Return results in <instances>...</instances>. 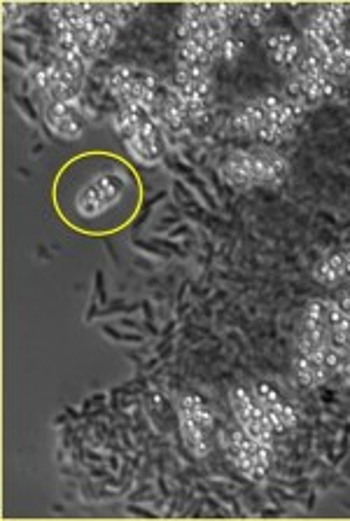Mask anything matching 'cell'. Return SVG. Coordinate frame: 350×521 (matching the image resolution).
Masks as SVG:
<instances>
[{"instance_id": "15", "label": "cell", "mask_w": 350, "mask_h": 521, "mask_svg": "<svg viewBox=\"0 0 350 521\" xmlns=\"http://www.w3.org/2000/svg\"><path fill=\"white\" fill-rule=\"evenodd\" d=\"M213 54L208 50H203L201 45L194 43H180L178 50V71L185 73H199V75H208V68L213 64Z\"/></svg>"}, {"instance_id": "13", "label": "cell", "mask_w": 350, "mask_h": 521, "mask_svg": "<svg viewBox=\"0 0 350 521\" xmlns=\"http://www.w3.org/2000/svg\"><path fill=\"white\" fill-rule=\"evenodd\" d=\"M315 281L322 286H336V283L350 281V250H336L322 257L313 269Z\"/></svg>"}, {"instance_id": "8", "label": "cell", "mask_w": 350, "mask_h": 521, "mask_svg": "<svg viewBox=\"0 0 350 521\" xmlns=\"http://www.w3.org/2000/svg\"><path fill=\"white\" fill-rule=\"evenodd\" d=\"M229 402H231V409H234L236 421L241 423L245 433H248L255 442L264 444L266 449H271L273 430L269 426V421H266L264 412L255 402V398H252L248 391H243V388H234L229 395Z\"/></svg>"}, {"instance_id": "18", "label": "cell", "mask_w": 350, "mask_h": 521, "mask_svg": "<svg viewBox=\"0 0 350 521\" xmlns=\"http://www.w3.org/2000/svg\"><path fill=\"white\" fill-rule=\"evenodd\" d=\"M24 5L19 3H3V26L7 29L10 24H17L21 15H24Z\"/></svg>"}, {"instance_id": "14", "label": "cell", "mask_w": 350, "mask_h": 521, "mask_svg": "<svg viewBox=\"0 0 350 521\" xmlns=\"http://www.w3.org/2000/svg\"><path fill=\"white\" fill-rule=\"evenodd\" d=\"M327 339L336 349L348 351L350 346V316L339 307V302L329 300L327 311Z\"/></svg>"}, {"instance_id": "1", "label": "cell", "mask_w": 350, "mask_h": 521, "mask_svg": "<svg viewBox=\"0 0 350 521\" xmlns=\"http://www.w3.org/2000/svg\"><path fill=\"white\" fill-rule=\"evenodd\" d=\"M301 113L304 110L294 106L292 101L264 96L238 110L234 127L238 134L255 136L266 145H276L292 134V129L301 120Z\"/></svg>"}, {"instance_id": "9", "label": "cell", "mask_w": 350, "mask_h": 521, "mask_svg": "<svg viewBox=\"0 0 350 521\" xmlns=\"http://www.w3.org/2000/svg\"><path fill=\"white\" fill-rule=\"evenodd\" d=\"M334 80L325 78H304V75H292V80L285 87V99L292 101L301 110L320 106L322 101L334 96Z\"/></svg>"}, {"instance_id": "11", "label": "cell", "mask_w": 350, "mask_h": 521, "mask_svg": "<svg viewBox=\"0 0 350 521\" xmlns=\"http://www.w3.org/2000/svg\"><path fill=\"white\" fill-rule=\"evenodd\" d=\"M45 124L54 136L66 138V141H77L84 131L82 115L77 113L75 103L49 101L45 108Z\"/></svg>"}, {"instance_id": "17", "label": "cell", "mask_w": 350, "mask_h": 521, "mask_svg": "<svg viewBox=\"0 0 350 521\" xmlns=\"http://www.w3.org/2000/svg\"><path fill=\"white\" fill-rule=\"evenodd\" d=\"M271 5H245V19H250L252 26H264L266 12H271Z\"/></svg>"}, {"instance_id": "3", "label": "cell", "mask_w": 350, "mask_h": 521, "mask_svg": "<svg viewBox=\"0 0 350 521\" xmlns=\"http://www.w3.org/2000/svg\"><path fill=\"white\" fill-rule=\"evenodd\" d=\"M112 122H115V131L133 159H138L140 164L161 162V141L152 115L140 108H119Z\"/></svg>"}, {"instance_id": "12", "label": "cell", "mask_w": 350, "mask_h": 521, "mask_svg": "<svg viewBox=\"0 0 350 521\" xmlns=\"http://www.w3.org/2000/svg\"><path fill=\"white\" fill-rule=\"evenodd\" d=\"M264 47H266V54H269V59L280 68H294L297 66V61L301 59L299 40L287 29L271 31L264 40Z\"/></svg>"}, {"instance_id": "7", "label": "cell", "mask_w": 350, "mask_h": 521, "mask_svg": "<svg viewBox=\"0 0 350 521\" xmlns=\"http://www.w3.org/2000/svg\"><path fill=\"white\" fill-rule=\"evenodd\" d=\"M227 454L241 475L252 482H264L269 470V449L264 444L252 440L245 430H234L227 437Z\"/></svg>"}, {"instance_id": "10", "label": "cell", "mask_w": 350, "mask_h": 521, "mask_svg": "<svg viewBox=\"0 0 350 521\" xmlns=\"http://www.w3.org/2000/svg\"><path fill=\"white\" fill-rule=\"evenodd\" d=\"M252 398H255L259 409L264 412L273 433H285L287 428H292L294 423H297L294 409L287 405V402L278 395L276 388H271L269 384H257L252 388Z\"/></svg>"}, {"instance_id": "2", "label": "cell", "mask_w": 350, "mask_h": 521, "mask_svg": "<svg viewBox=\"0 0 350 521\" xmlns=\"http://www.w3.org/2000/svg\"><path fill=\"white\" fill-rule=\"evenodd\" d=\"M222 176L229 185L250 190L257 185H278L287 176V162L276 152H231L222 162Z\"/></svg>"}, {"instance_id": "4", "label": "cell", "mask_w": 350, "mask_h": 521, "mask_svg": "<svg viewBox=\"0 0 350 521\" xmlns=\"http://www.w3.org/2000/svg\"><path fill=\"white\" fill-rule=\"evenodd\" d=\"M108 87L122 108H140L157 120L164 96L159 94L152 73L136 71V68H115L108 75Z\"/></svg>"}, {"instance_id": "19", "label": "cell", "mask_w": 350, "mask_h": 521, "mask_svg": "<svg viewBox=\"0 0 350 521\" xmlns=\"http://www.w3.org/2000/svg\"><path fill=\"white\" fill-rule=\"evenodd\" d=\"M336 302H339V307H341L343 311H346V314L350 316V286L341 290V293H339V300H336Z\"/></svg>"}, {"instance_id": "6", "label": "cell", "mask_w": 350, "mask_h": 521, "mask_svg": "<svg viewBox=\"0 0 350 521\" xmlns=\"http://www.w3.org/2000/svg\"><path fill=\"white\" fill-rule=\"evenodd\" d=\"M180 430L194 456H208L213 437V414L199 395H187L180 402Z\"/></svg>"}, {"instance_id": "16", "label": "cell", "mask_w": 350, "mask_h": 521, "mask_svg": "<svg viewBox=\"0 0 350 521\" xmlns=\"http://www.w3.org/2000/svg\"><path fill=\"white\" fill-rule=\"evenodd\" d=\"M294 374H297V379L306 388L322 386L329 379V372L325 370V365H322L318 358L306 356V353H299V356L294 358Z\"/></svg>"}, {"instance_id": "5", "label": "cell", "mask_w": 350, "mask_h": 521, "mask_svg": "<svg viewBox=\"0 0 350 521\" xmlns=\"http://www.w3.org/2000/svg\"><path fill=\"white\" fill-rule=\"evenodd\" d=\"M126 190V180L122 173L108 171V173H98L89 180L87 185L77 192L75 197V208L82 218H98L103 215L108 208H112L122 199V194Z\"/></svg>"}]
</instances>
